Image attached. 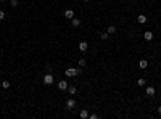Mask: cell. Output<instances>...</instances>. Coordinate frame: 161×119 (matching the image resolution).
<instances>
[{
	"label": "cell",
	"mask_w": 161,
	"mask_h": 119,
	"mask_svg": "<svg viewBox=\"0 0 161 119\" xmlns=\"http://www.w3.org/2000/svg\"><path fill=\"white\" fill-rule=\"evenodd\" d=\"M79 73H82V69H76V68H68V69L64 71L66 77H76Z\"/></svg>",
	"instance_id": "cell-1"
},
{
	"label": "cell",
	"mask_w": 161,
	"mask_h": 119,
	"mask_svg": "<svg viewBox=\"0 0 161 119\" xmlns=\"http://www.w3.org/2000/svg\"><path fill=\"white\" fill-rule=\"evenodd\" d=\"M42 82L45 84V85H52V84L55 82V79H53L52 74H45V76H44V79H42Z\"/></svg>",
	"instance_id": "cell-2"
},
{
	"label": "cell",
	"mask_w": 161,
	"mask_h": 119,
	"mask_svg": "<svg viewBox=\"0 0 161 119\" xmlns=\"http://www.w3.org/2000/svg\"><path fill=\"white\" fill-rule=\"evenodd\" d=\"M74 106H76V100H73V98H68V100H66V108H68V110H73Z\"/></svg>",
	"instance_id": "cell-3"
},
{
	"label": "cell",
	"mask_w": 161,
	"mask_h": 119,
	"mask_svg": "<svg viewBox=\"0 0 161 119\" xmlns=\"http://www.w3.org/2000/svg\"><path fill=\"white\" fill-rule=\"evenodd\" d=\"M87 48H89V43H87V42H81V43H79V52H81V53L87 52Z\"/></svg>",
	"instance_id": "cell-4"
},
{
	"label": "cell",
	"mask_w": 161,
	"mask_h": 119,
	"mask_svg": "<svg viewBox=\"0 0 161 119\" xmlns=\"http://www.w3.org/2000/svg\"><path fill=\"white\" fill-rule=\"evenodd\" d=\"M145 93H147V97H153V95L156 93V90H155V87H147V90H145Z\"/></svg>",
	"instance_id": "cell-5"
},
{
	"label": "cell",
	"mask_w": 161,
	"mask_h": 119,
	"mask_svg": "<svg viewBox=\"0 0 161 119\" xmlns=\"http://www.w3.org/2000/svg\"><path fill=\"white\" fill-rule=\"evenodd\" d=\"M58 89L60 90H66L68 89V82L66 80H60V82H58Z\"/></svg>",
	"instance_id": "cell-6"
},
{
	"label": "cell",
	"mask_w": 161,
	"mask_h": 119,
	"mask_svg": "<svg viewBox=\"0 0 161 119\" xmlns=\"http://www.w3.org/2000/svg\"><path fill=\"white\" fill-rule=\"evenodd\" d=\"M64 16H66L68 19H73V18H74V11H73L71 8H68L66 11H64Z\"/></svg>",
	"instance_id": "cell-7"
},
{
	"label": "cell",
	"mask_w": 161,
	"mask_h": 119,
	"mask_svg": "<svg viewBox=\"0 0 161 119\" xmlns=\"http://www.w3.org/2000/svg\"><path fill=\"white\" fill-rule=\"evenodd\" d=\"M71 24H73V28H79V26H81V19L73 18V19H71Z\"/></svg>",
	"instance_id": "cell-8"
},
{
	"label": "cell",
	"mask_w": 161,
	"mask_h": 119,
	"mask_svg": "<svg viewBox=\"0 0 161 119\" xmlns=\"http://www.w3.org/2000/svg\"><path fill=\"white\" fill-rule=\"evenodd\" d=\"M143 37H145V40H152L153 39V32H150V31H145V34H143Z\"/></svg>",
	"instance_id": "cell-9"
},
{
	"label": "cell",
	"mask_w": 161,
	"mask_h": 119,
	"mask_svg": "<svg viewBox=\"0 0 161 119\" xmlns=\"http://www.w3.org/2000/svg\"><path fill=\"white\" fill-rule=\"evenodd\" d=\"M137 21H139L140 24H143V23H147V16L145 15H139L137 16Z\"/></svg>",
	"instance_id": "cell-10"
},
{
	"label": "cell",
	"mask_w": 161,
	"mask_h": 119,
	"mask_svg": "<svg viewBox=\"0 0 161 119\" xmlns=\"http://www.w3.org/2000/svg\"><path fill=\"white\" fill-rule=\"evenodd\" d=\"M139 66H140V68H142V69H145V68H147V66H148V61H147V60H140V63H139Z\"/></svg>",
	"instance_id": "cell-11"
},
{
	"label": "cell",
	"mask_w": 161,
	"mask_h": 119,
	"mask_svg": "<svg viewBox=\"0 0 161 119\" xmlns=\"http://www.w3.org/2000/svg\"><path fill=\"white\" fill-rule=\"evenodd\" d=\"M68 92H69L71 95H74V93H76V92H77V89H76V85H69V87H68Z\"/></svg>",
	"instance_id": "cell-12"
},
{
	"label": "cell",
	"mask_w": 161,
	"mask_h": 119,
	"mask_svg": "<svg viewBox=\"0 0 161 119\" xmlns=\"http://www.w3.org/2000/svg\"><path fill=\"white\" fill-rule=\"evenodd\" d=\"M81 118H82V119H87V118H89V111H87V110H82V111H81Z\"/></svg>",
	"instance_id": "cell-13"
},
{
	"label": "cell",
	"mask_w": 161,
	"mask_h": 119,
	"mask_svg": "<svg viewBox=\"0 0 161 119\" xmlns=\"http://www.w3.org/2000/svg\"><path fill=\"white\" fill-rule=\"evenodd\" d=\"M137 85H139V87H145V79H143V77H140V79L137 80Z\"/></svg>",
	"instance_id": "cell-14"
},
{
	"label": "cell",
	"mask_w": 161,
	"mask_h": 119,
	"mask_svg": "<svg viewBox=\"0 0 161 119\" xmlns=\"http://www.w3.org/2000/svg\"><path fill=\"white\" fill-rule=\"evenodd\" d=\"M107 32H108V34H114V32H116V28H114V26H108Z\"/></svg>",
	"instance_id": "cell-15"
},
{
	"label": "cell",
	"mask_w": 161,
	"mask_h": 119,
	"mask_svg": "<svg viewBox=\"0 0 161 119\" xmlns=\"http://www.w3.org/2000/svg\"><path fill=\"white\" fill-rule=\"evenodd\" d=\"M10 85H11V84H10L8 80H3V82H2V87H3L5 90H6V89H10Z\"/></svg>",
	"instance_id": "cell-16"
},
{
	"label": "cell",
	"mask_w": 161,
	"mask_h": 119,
	"mask_svg": "<svg viewBox=\"0 0 161 119\" xmlns=\"http://www.w3.org/2000/svg\"><path fill=\"white\" fill-rule=\"evenodd\" d=\"M85 64H87V61H85L84 58H81V60H79V68H84Z\"/></svg>",
	"instance_id": "cell-17"
},
{
	"label": "cell",
	"mask_w": 161,
	"mask_h": 119,
	"mask_svg": "<svg viewBox=\"0 0 161 119\" xmlns=\"http://www.w3.org/2000/svg\"><path fill=\"white\" fill-rule=\"evenodd\" d=\"M6 18V15H5V11L3 10H0V21H3V19Z\"/></svg>",
	"instance_id": "cell-18"
},
{
	"label": "cell",
	"mask_w": 161,
	"mask_h": 119,
	"mask_svg": "<svg viewBox=\"0 0 161 119\" xmlns=\"http://www.w3.org/2000/svg\"><path fill=\"white\" fill-rule=\"evenodd\" d=\"M108 36H109L108 32H102V34H100V37H102L103 40H107V39H108Z\"/></svg>",
	"instance_id": "cell-19"
},
{
	"label": "cell",
	"mask_w": 161,
	"mask_h": 119,
	"mask_svg": "<svg viewBox=\"0 0 161 119\" xmlns=\"http://www.w3.org/2000/svg\"><path fill=\"white\" fill-rule=\"evenodd\" d=\"M10 5H11L13 8H15V6H18L19 3H18V0H11V2H10Z\"/></svg>",
	"instance_id": "cell-20"
},
{
	"label": "cell",
	"mask_w": 161,
	"mask_h": 119,
	"mask_svg": "<svg viewBox=\"0 0 161 119\" xmlns=\"http://www.w3.org/2000/svg\"><path fill=\"white\" fill-rule=\"evenodd\" d=\"M89 118H90V119H97L98 116H97V114H95V113H92V114H89Z\"/></svg>",
	"instance_id": "cell-21"
},
{
	"label": "cell",
	"mask_w": 161,
	"mask_h": 119,
	"mask_svg": "<svg viewBox=\"0 0 161 119\" xmlns=\"http://www.w3.org/2000/svg\"><path fill=\"white\" fill-rule=\"evenodd\" d=\"M158 114H161V106H158Z\"/></svg>",
	"instance_id": "cell-22"
},
{
	"label": "cell",
	"mask_w": 161,
	"mask_h": 119,
	"mask_svg": "<svg viewBox=\"0 0 161 119\" xmlns=\"http://www.w3.org/2000/svg\"><path fill=\"white\" fill-rule=\"evenodd\" d=\"M0 2H5V0H0Z\"/></svg>",
	"instance_id": "cell-23"
},
{
	"label": "cell",
	"mask_w": 161,
	"mask_h": 119,
	"mask_svg": "<svg viewBox=\"0 0 161 119\" xmlns=\"http://www.w3.org/2000/svg\"><path fill=\"white\" fill-rule=\"evenodd\" d=\"M84 2H89V0H84Z\"/></svg>",
	"instance_id": "cell-24"
}]
</instances>
